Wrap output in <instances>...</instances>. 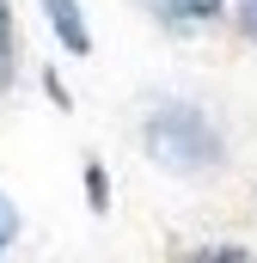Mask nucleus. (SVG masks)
<instances>
[{"label":"nucleus","instance_id":"1","mask_svg":"<svg viewBox=\"0 0 257 263\" xmlns=\"http://www.w3.org/2000/svg\"><path fill=\"white\" fill-rule=\"evenodd\" d=\"M147 153H153L159 165H172V172H202V165L221 159V135H214V123H208L202 110L166 104V110L147 123Z\"/></svg>","mask_w":257,"mask_h":263},{"label":"nucleus","instance_id":"2","mask_svg":"<svg viewBox=\"0 0 257 263\" xmlns=\"http://www.w3.org/2000/svg\"><path fill=\"white\" fill-rule=\"evenodd\" d=\"M43 12L56 18V37H62L74 55H86V49H92V31H86V18H80V6H74V0H43Z\"/></svg>","mask_w":257,"mask_h":263},{"label":"nucleus","instance_id":"3","mask_svg":"<svg viewBox=\"0 0 257 263\" xmlns=\"http://www.w3.org/2000/svg\"><path fill=\"white\" fill-rule=\"evenodd\" d=\"M12 73V18H6V0H0V86Z\"/></svg>","mask_w":257,"mask_h":263},{"label":"nucleus","instance_id":"4","mask_svg":"<svg viewBox=\"0 0 257 263\" xmlns=\"http://www.w3.org/2000/svg\"><path fill=\"white\" fill-rule=\"evenodd\" d=\"M12 233H19V214H12V202L0 196V251L12 245Z\"/></svg>","mask_w":257,"mask_h":263},{"label":"nucleus","instance_id":"5","mask_svg":"<svg viewBox=\"0 0 257 263\" xmlns=\"http://www.w3.org/2000/svg\"><path fill=\"white\" fill-rule=\"evenodd\" d=\"M239 25H245V31L257 37V0H239Z\"/></svg>","mask_w":257,"mask_h":263}]
</instances>
